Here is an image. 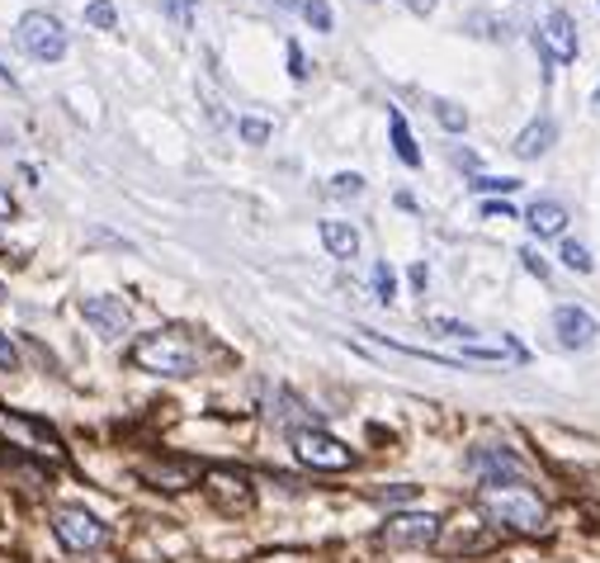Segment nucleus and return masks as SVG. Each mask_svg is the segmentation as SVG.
I'll return each instance as SVG.
<instances>
[{"label":"nucleus","mask_w":600,"mask_h":563,"mask_svg":"<svg viewBox=\"0 0 600 563\" xmlns=\"http://www.w3.org/2000/svg\"><path fill=\"white\" fill-rule=\"evenodd\" d=\"M275 5H284V10H303V0H275Z\"/></svg>","instance_id":"obj_34"},{"label":"nucleus","mask_w":600,"mask_h":563,"mask_svg":"<svg viewBox=\"0 0 600 563\" xmlns=\"http://www.w3.org/2000/svg\"><path fill=\"white\" fill-rule=\"evenodd\" d=\"M142 478L156 483V488H166V493H185L199 483V464H147Z\"/></svg>","instance_id":"obj_14"},{"label":"nucleus","mask_w":600,"mask_h":563,"mask_svg":"<svg viewBox=\"0 0 600 563\" xmlns=\"http://www.w3.org/2000/svg\"><path fill=\"white\" fill-rule=\"evenodd\" d=\"M0 218H14V199H10V190H0Z\"/></svg>","instance_id":"obj_32"},{"label":"nucleus","mask_w":600,"mask_h":563,"mask_svg":"<svg viewBox=\"0 0 600 563\" xmlns=\"http://www.w3.org/2000/svg\"><path fill=\"white\" fill-rule=\"evenodd\" d=\"M525 223H530L534 238H563V228H567V209L554 205V199H540V205H530Z\"/></svg>","instance_id":"obj_15"},{"label":"nucleus","mask_w":600,"mask_h":563,"mask_svg":"<svg viewBox=\"0 0 600 563\" xmlns=\"http://www.w3.org/2000/svg\"><path fill=\"white\" fill-rule=\"evenodd\" d=\"M0 369H20V351H14V341L5 336V332H0Z\"/></svg>","instance_id":"obj_27"},{"label":"nucleus","mask_w":600,"mask_h":563,"mask_svg":"<svg viewBox=\"0 0 600 563\" xmlns=\"http://www.w3.org/2000/svg\"><path fill=\"white\" fill-rule=\"evenodd\" d=\"M303 20L318 29V34H331V5L326 0H303Z\"/></svg>","instance_id":"obj_22"},{"label":"nucleus","mask_w":600,"mask_h":563,"mask_svg":"<svg viewBox=\"0 0 600 563\" xmlns=\"http://www.w3.org/2000/svg\"><path fill=\"white\" fill-rule=\"evenodd\" d=\"M435 540H440V516L431 511H402L384 526V544H392V550H431Z\"/></svg>","instance_id":"obj_8"},{"label":"nucleus","mask_w":600,"mask_h":563,"mask_svg":"<svg viewBox=\"0 0 600 563\" xmlns=\"http://www.w3.org/2000/svg\"><path fill=\"white\" fill-rule=\"evenodd\" d=\"M431 327H435V332H449V336H473V327H464V322H449V318H435Z\"/></svg>","instance_id":"obj_29"},{"label":"nucleus","mask_w":600,"mask_h":563,"mask_svg":"<svg viewBox=\"0 0 600 563\" xmlns=\"http://www.w3.org/2000/svg\"><path fill=\"white\" fill-rule=\"evenodd\" d=\"M14 43L34 57V62H57L62 53H67V29H62L57 14L47 10H29L20 29H14Z\"/></svg>","instance_id":"obj_6"},{"label":"nucleus","mask_w":600,"mask_h":563,"mask_svg":"<svg viewBox=\"0 0 600 563\" xmlns=\"http://www.w3.org/2000/svg\"><path fill=\"white\" fill-rule=\"evenodd\" d=\"M554 332H558V341H563L567 351H587L600 327H596V318H591L587 308H573V303H567V308L554 312Z\"/></svg>","instance_id":"obj_12"},{"label":"nucleus","mask_w":600,"mask_h":563,"mask_svg":"<svg viewBox=\"0 0 600 563\" xmlns=\"http://www.w3.org/2000/svg\"><path fill=\"white\" fill-rule=\"evenodd\" d=\"M289 441H293V455L308 468H322V474H341V468L355 464V450L345 441H336L331 431H322V427H293Z\"/></svg>","instance_id":"obj_4"},{"label":"nucleus","mask_w":600,"mask_h":563,"mask_svg":"<svg viewBox=\"0 0 600 563\" xmlns=\"http://www.w3.org/2000/svg\"><path fill=\"white\" fill-rule=\"evenodd\" d=\"M322 242H326V252L341 256V261H351L359 252V232L351 223H336V218H326L322 223Z\"/></svg>","instance_id":"obj_16"},{"label":"nucleus","mask_w":600,"mask_h":563,"mask_svg":"<svg viewBox=\"0 0 600 563\" xmlns=\"http://www.w3.org/2000/svg\"><path fill=\"white\" fill-rule=\"evenodd\" d=\"M236 133H242L246 137V143H270V123H260V119H242V123H236Z\"/></svg>","instance_id":"obj_25"},{"label":"nucleus","mask_w":600,"mask_h":563,"mask_svg":"<svg viewBox=\"0 0 600 563\" xmlns=\"http://www.w3.org/2000/svg\"><path fill=\"white\" fill-rule=\"evenodd\" d=\"M388 133H392V152H398L407 166H421V147H416V137H412V129H407V119L398 109L388 114Z\"/></svg>","instance_id":"obj_17"},{"label":"nucleus","mask_w":600,"mask_h":563,"mask_svg":"<svg viewBox=\"0 0 600 563\" xmlns=\"http://www.w3.org/2000/svg\"><path fill=\"white\" fill-rule=\"evenodd\" d=\"M421 488H412V483H398V488H384V493H374V503H412Z\"/></svg>","instance_id":"obj_26"},{"label":"nucleus","mask_w":600,"mask_h":563,"mask_svg":"<svg viewBox=\"0 0 600 563\" xmlns=\"http://www.w3.org/2000/svg\"><path fill=\"white\" fill-rule=\"evenodd\" d=\"M468 474L482 483V488H511V483L525 478V464H520L511 450L501 445H478L468 455Z\"/></svg>","instance_id":"obj_7"},{"label":"nucleus","mask_w":600,"mask_h":563,"mask_svg":"<svg viewBox=\"0 0 600 563\" xmlns=\"http://www.w3.org/2000/svg\"><path fill=\"white\" fill-rule=\"evenodd\" d=\"M435 119H440V129H449V133H464L468 129V114L459 104H449V100H435Z\"/></svg>","instance_id":"obj_19"},{"label":"nucleus","mask_w":600,"mask_h":563,"mask_svg":"<svg viewBox=\"0 0 600 563\" xmlns=\"http://www.w3.org/2000/svg\"><path fill=\"white\" fill-rule=\"evenodd\" d=\"M289 67H293L298 81H303V76H308V67H303V53H298V48H289Z\"/></svg>","instance_id":"obj_30"},{"label":"nucleus","mask_w":600,"mask_h":563,"mask_svg":"<svg viewBox=\"0 0 600 563\" xmlns=\"http://www.w3.org/2000/svg\"><path fill=\"white\" fill-rule=\"evenodd\" d=\"M0 441H5L10 450H24V455H34V460L67 464V445H62V435L47 427V421H38V417L0 408Z\"/></svg>","instance_id":"obj_3"},{"label":"nucleus","mask_w":600,"mask_h":563,"mask_svg":"<svg viewBox=\"0 0 600 563\" xmlns=\"http://www.w3.org/2000/svg\"><path fill=\"white\" fill-rule=\"evenodd\" d=\"M133 365L147 374H166V379H189L199 369V346L180 327H162V332H147L133 346Z\"/></svg>","instance_id":"obj_1"},{"label":"nucleus","mask_w":600,"mask_h":563,"mask_svg":"<svg viewBox=\"0 0 600 563\" xmlns=\"http://www.w3.org/2000/svg\"><path fill=\"white\" fill-rule=\"evenodd\" d=\"M482 213H487V218H511V209H507V205H487Z\"/></svg>","instance_id":"obj_33"},{"label":"nucleus","mask_w":600,"mask_h":563,"mask_svg":"<svg viewBox=\"0 0 600 563\" xmlns=\"http://www.w3.org/2000/svg\"><path fill=\"white\" fill-rule=\"evenodd\" d=\"M374 294H378V303H392V299H398V279H392V265H388V261L374 265Z\"/></svg>","instance_id":"obj_18"},{"label":"nucleus","mask_w":600,"mask_h":563,"mask_svg":"<svg viewBox=\"0 0 600 563\" xmlns=\"http://www.w3.org/2000/svg\"><path fill=\"white\" fill-rule=\"evenodd\" d=\"M402 5L412 10V14H431V10H435V0H402Z\"/></svg>","instance_id":"obj_31"},{"label":"nucleus","mask_w":600,"mask_h":563,"mask_svg":"<svg viewBox=\"0 0 600 563\" xmlns=\"http://www.w3.org/2000/svg\"><path fill=\"white\" fill-rule=\"evenodd\" d=\"M478 507L492 516L497 526L520 530V536H544V530H548L544 497L530 493V488H520V483H511V488H482L478 493Z\"/></svg>","instance_id":"obj_2"},{"label":"nucleus","mask_w":600,"mask_h":563,"mask_svg":"<svg viewBox=\"0 0 600 563\" xmlns=\"http://www.w3.org/2000/svg\"><path fill=\"white\" fill-rule=\"evenodd\" d=\"M473 190H478V195H515L520 180L515 176H478V180H473Z\"/></svg>","instance_id":"obj_21"},{"label":"nucleus","mask_w":600,"mask_h":563,"mask_svg":"<svg viewBox=\"0 0 600 563\" xmlns=\"http://www.w3.org/2000/svg\"><path fill=\"white\" fill-rule=\"evenodd\" d=\"M563 265H567V271H577V275H591V252H587V246H581V242H563Z\"/></svg>","instance_id":"obj_20"},{"label":"nucleus","mask_w":600,"mask_h":563,"mask_svg":"<svg viewBox=\"0 0 600 563\" xmlns=\"http://www.w3.org/2000/svg\"><path fill=\"white\" fill-rule=\"evenodd\" d=\"M86 24H95V29H114V5H109V0H90Z\"/></svg>","instance_id":"obj_24"},{"label":"nucleus","mask_w":600,"mask_h":563,"mask_svg":"<svg viewBox=\"0 0 600 563\" xmlns=\"http://www.w3.org/2000/svg\"><path fill=\"white\" fill-rule=\"evenodd\" d=\"M203 493H209V497H213V507H218V511H227V516L256 507L251 478H246V474H236V468H209V474H203Z\"/></svg>","instance_id":"obj_9"},{"label":"nucleus","mask_w":600,"mask_h":563,"mask_svg":"<svg viewBox=\"0 0 600 563\" xmlns=\"http://www.w3.org/2000/svg\"><path fill=\"white\" fill-rule=\"evenodd\" d=\"M53 536L62 550H71V554H95V550H104L109 544V530L100 516H90L86 507H57L53 511Z\"/></svg>","instance_id":"obj_5"},{"label":"nucleus","mask_w":600,"mask_h":563,"mask_svg":"<svg viewBox=\"0 0 600 563\" xmlns=\"http://www.w3.org/2000/svg\"><path fill=\"white\" fill-rule=\"evenodd\" d=\"M554 143H558V123L548 119V114H540V119H534L525 133L515 137V147H511V152H515V156H525V162H534V156H544V152L554 147Z\"/></svg>","instance_id":"obj_13"},{"label":"nucleus","mask_w":600,"mask_h":563,"mask_svg":"<svg viewBox=\"0 0 600 563\" xmlns=\"http://www.w3.org/2000/svg\"><path fill=\"white\" fill-rule=\"evenodd\" d=\"M81 318L100 336H123V332H129V303L114 299V294H95V299H81Z\"/></svg>","instance_id":"obj_10"},{"label":"nucleus","mask_w":600,"mask_h":563,"mask_svg":"<svg viewBox=\"0 0 600 563\" xmlns=\"http://www.w3.org/2000/svg\"><path fill=\"white\" fill-rule=\"evenodd\" d=\"M520 261H525V271H530V275H540V279H548V261H544L540 252H520Z\"/></svg>","instance_id":"obj_28"},{"label":"nucleus","mask_w":600,"mask_h":563,"mask_svg":"<svg viewBox=\"0 0 600 563\" xmlns=\"http://www.w3.org/2000/svg\"><path fill=\"white\" fill-rule=\"evenodd\" d=\"M596 104H600V86H596Z\"/></svg>","instance_id":"obj_35"},{"label":"nucleus","mask_w":600,"mask_h":563,"mask_svg":"<svg viewBox=\"0 0 600 563\" xmlns=\"http://www.w3.org/2000/svg\"><path fill=\"white\" fill-rule=\"evenodd\" d=\"M0 299H5V285H0Z\"/></svg>","instance_id":"obj_36"},{"label":"nucleus","mask_w":600,"mask_h":563,"mask_svg":"<svg viewBox=\"0 0 600 563\" xmlns=\"http://www.w3.org/2000/svg\"><path fill=\"white\" fill-rule=\"evenodd\" d=\"M540 48L554 57V62H577V24L567 10H554L540 29Z\"/></svg>","instance_id":"obj_11"},{"label":"nucleus","mask_w":600,"mask_h":563,"mask_svg":"<svg viewBox=\"0 0 600 563\" xmlns=\"http://www.w3.org/2000/svg\"><path fill=\"white\" fill-rule=\"evenodd\" d=\"M331 195H336V199H359V195H365V180H359L355 170H341V176L331 180Z\"/></svg>","instance_id":"obj_23"}]
</instances>
